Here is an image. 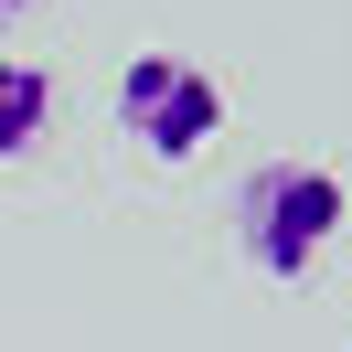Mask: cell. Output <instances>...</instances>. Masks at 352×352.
<instances>
[{"instance_id":"cell-1","label":"cell","mask_w":352,"mask_h":352,"mask_svg":"<svg viewBox=\"0 0 352 352\" xmlns=\"http://www.w3.org/2000/svg\"><path fill=\"white\" fill-rule=\"evenodd\" d=\"M342 224H352V192L320 171V160H267V171H245V192H235V245H245L256 278H309Z\"/></svg>"},{"instance_id":"cell-2","label":"cell","mask_w":352,"mask_h":352,"mask_svg":"<svg viewBox=\"0 0 352 352\" xmlns=\"http://www.w3.org/2000/svg\"><path fill=\"white\" fill-rule=\"evenodd\" d=\"M118 129H129L160 171H182V160H203L224 139V86L192 54H129V75H118Z\"/></svg>"},{"instance_id":"cell-3","label":"cell","mask_w":352,"mask_h":352,"mask_svg":"<svg viewBox=\"0 0 352 352\" xmlns=\"http://www.w3.org/2000/svg\"><path fill=\"white\" fill-rule=\"evenodd\" d=\"M43 129H54V75L22 65V54H0V160H22Z\"/></svg>"},{"instance_id":"cell-4","label":"cell","mask_w":352,"mask_h":352,"mask_svg":"<svg viewBox=\"0 0 352 352\" xmlns=\"http://www.w3.org/2000/svg\"><path fill=\"white\" fill-rule=\"evenodd\" d=\"M11 11H32V0H0V22H11Z\"/></svg>"}]
</instances>
